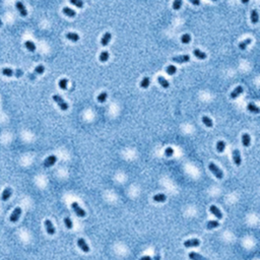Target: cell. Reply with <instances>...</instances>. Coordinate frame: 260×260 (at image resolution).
<instances>
[{"mask_svg": "<svg viewBox=\"0 0 260 260\" xmlns=\"http://www.w3.org/2000/svg\"><path fill=\"white\" fill-rule=\"evenodd\" d=\"M63 13L66 14V15L69 16V17H74V16L76 15V12H75L73 9H71V8H69V7H64V8H63Z\"/></svg>", "mask_w": 260, "mask_h": 260, "instance_id": "obj_23", "label": "cell"}, {"mask_svg": "<svg viewBox=\"0 0 260 260\" xmlns=\"http://www.w3.org/2000/svg\"><path fill=\"white\" fill-rule=\"evenodd\" d=\"M25 46H26V48L28 49L30 52H35L36 51V45L34 44L32 41H27V42L25 43Z\"/></svg>", "mask_w": 260, "mask_h": 260, "instance_id": "obj_28", "label": "cell"}, {"mask_svg": "<svg viewBox=\"0 0 260 260\" xmlns=\"http://www.w3.org/2000/svg\"><path fill=\"white\" fill-rule=\"evenodd\" d=\"M1 26H2V21H1V19H0V28H1Z\"/></svg>", "mask_w": 260, "mask_h": 260, "instance_id": "obj_46", "label": "cell"}, {"mask_svg": "<svg viewBox=\"0 0 260 260\" xmlns=\"http://www.w3.org/2000/svg\"><path fill=\"white\" fill-rule=\"evenodd\" d=\"M225 149H226V142L223 141V140L218 141V143H216V149H218V153H223L225 151Z\"/></svg>", "mask_w": 260, "mask_h": 260, "instance_id": "obj_30", "label": "cell"}, {"mask_svg": "<svg viewBox=\"0 0 260 260\" xmlns=\"http://www.w3.org/2000/svg\"><path fill=\"white\" fill-rule=\"evenodd\" d=\"M209 210H210V212L214 214L216 218H218V220L223 218V214H222V211L220 210V208H218L216 205H211L210 208H209Z\"/></svg>", "mask_w": 260, "mask_h": 260, "instance_id": "obj_12", "label": "cell"}, {"mask_svg": "<svg viewBox=\"0 0 260 260\" xmlns=\"http://www.w3.org/2000/svg\"><path fill=\"white\" fill-rule=\"evenodd\" d=\"M165 155L167 157H172L173 155H174V149H173L172 147H167L165 151Z\"/></svg>", "mask_w": 260, "mask_h": 260, "instance_id": "obj_41", "label": "cell"}, {"mask_svg": "<svg viewBox=\"0 0 260 260\" xmlns=\"http://www.w3.org/2000/svg\"><path fill=\"white\" fill-rule=\"evenodd\" d=\"M70 3L75 5V6L78 7V8H81V7L84 6V2H82L81 0H70Z\"/></svg>", "mask_w": 260, "mask_h": 260, "instance_id": "obj_40", "label": "cell"}, {"mask_svg": "<svg viewBox=\"0 0 260 260\" xmlns=\"http://www.w3.org/2000/svg\"><path fill=\"white\" fill-rule=\"evenodd\" d=\"M158 81H159V84H160L161 86H162L164 88H168L170 86V82L167 80V79L165 78V77L159 76V77H158Z\"/></svg>", "mask_w": 260, "mask_h": 260, "instance_id": "obj_22", "label": "cell"}, {"mask_svg": "<svg viewBox=\"0 0 260 260\" xmlns=\"http://www.w3.org/2000/svg\"><path fill=\"white\" fill-rule=\"evenodd\" d=\"M45 227H46V231L49 235L55 234L56 230H55V228H54L53 224H52V222L50 221V220H46V221H45Z\"/></svg>", "mask_w": 260, "mask_h": 260, "instance_id": "obj_10", "label": "cell"}, {"mask_svg": "<svg viewBox=\"0 0 260 260\" xmlns=\"http://www.w3.org/2000/svg\"><path fill=\"white\" fill-rule=\"evenodd\" d=\"M247 109H248V111L252 112V113H255V114H259V112H260L259 108H258L255 104H253V103H250V104H248V106H247Z\"/></svg>", "mask_w": 260, "mask_h": 260, "instance_id": "obj_25", "label": "cell"}, {"mask_svg": "<svg viewBox=\"0 0 260 260\" xmlns=\"http://www.w3.org/2000/svg\"><path fill=\"white\" fill-rule=\"evenodd\" d=\"M149 84H151V79L149 77H144L141 80V82H140V86L142 88H147L149 86Z\"/></svg>", "mask_w": 260, "mask_h": 260, "instance_id": "obj_33", "label": "cell"}, {"mask_svg": "<svg viewBox=\"0 0 260 260\" xmlns=\"http://www.w3.org/2000/svg\"><path fill=\"white\" fill-rule=\"evenodd\" d=\"M190 41H191V36L189 34H184L181 37V42L183 44H189Z\"/></svg>", "mask_w": 260, "mask_h": 260, "instance_id": "obj_34", "label": "cell"}, {"mask_svg": "<svg viewBox=\"0 0 260 260\" xmlns=\"http://www.w3.org/2000/svg\"><path fill=\"white\" fill-rule=\"evenodd\" d=\"M208 168H209V170L211 171V173L214 175V176L216 177L218 179H223V177H224V173H223V171H222L220 168L218 167V166L216 165V164H214V162H210L208 165Z\"/></svg>", "mask_w": 260, "mask_h": 260, "instance_id": "obj_1", "label": "cell"}, {"mask_svg": "<svg viewBox=\"0 0 260 260\" xmlns=\"http://www.w3.org/2000/svg\"><path fill=\"white\" fill-rule=\"evenodd\" d=\"M251 43H252V40H251L250 38L244 40V41H242L241 43H239V49H241V50H245V49L247 48V46L250 45Z\"/></svg>", "mask_w": 260, "mask_h": 260, "instance_id": "obj_24", "label": "cell"}, {"mask_svg": "<svg viewBox=\"0 0 260 260\" xmlns=\"http://www.w3.org/2000/svg\"><path fill=\"white\" fill-rule=\"evenodd\" d=\"M77 245H78V247L84 251V252H86V253H88V252H90V247H88L86 242L84 241L82 238H79V239L77 240Z\"/></svg>", "mask_w": 260, "mask_h": 260, "instance_id": "obj_8", "label": "cell"}, {"mask_svg": "<svg viewBox=\"0 0 260 260\" xmlns=\"http://www.w3.org/2000/svg\"><path fill=\"white\" fill-rule=\"evenodd\" d=\"M193 55L197 59H200V60H203V59L206 58V54L204 52H202L201 50H199V49H194L193 50Z\"/></svg>", "mask_w": 260, "mask_h": 260, "instance_id": "obj_16", "label": "cell"}, {"mask_svg": "<svg viewBox=\"0 0 260 260\" xmlns=\"http://www.w3.org/2000/svg\"><path fill=\"white\" fill-rule=\"evenodd\" d=\"M66 38L69 41H72V42H77L79 40V36L77 35L76 32H67L66 34Z\"/></svg>", "mask_w": 260, "mask_h": 260, "instance_id": "obj_20", "label": "cell"}, {"mask_svg": "<svg viewBox=\"0 0 260 260\" xmlns=\"http://www.w3.org/2000/svg\"><path fill=\"white\" fill-rule=\"evenodd\" d=\"M53 100H54V102L55 103H57V105H58L59 108H60L62 111H66V110L68 109V104L65 102L64 100H63V98H61L60 96L54 95L53 96Z\"/></svg>", "mask_w": 260, "mask_h": 260, "instance_id": "obj_2", "label": "cell"}, {"mask_svg": "<svg viewBox=\"0 0 260 260\" xmlns=\"http://www.w3.org/2000/svg\"><path fill=\"white\" fill-rule=\"evenodd\" d=\"M250 142H251V138H250V135L248 133H244L242 135V143H243L244 146L248 147L250 145Z\"/></svg>", "mask_w": 260, "mask_h": 260, "instance_id": "obj_17", "label": "cell"}, {"mask_svg": "<svg viewBox=\"0 0 260 260\" xmlns=\"http://www.w3.org/2000/svg\"><path fill=\"white\" fill-rule=\"evenodd\" d=\"M15 6H16V8H17V10H19V12L21 13V16L25 17V16L28 15V10H27L26 6H25V5H23L21 1H17V2L15 3Z\"/></svg>", "mask_w": 260, "mask_h": 260, "instance_id": "obj_9", "label": "cell"}, {"mask_svg": "<svg viewBox=\"0 0 260 260\" xmlns=\"http://www.w3.org/2000/svg\"><path fill=\"white\" fill-rule=\"evenodd\" d=\"M139 260H151V257H149V256H143Z\"/></svg>", "mask_w": 260, "mask_h": 260, "instance_id": "obj_44", "label": "cell"}, {"mask_svg": "<svg viewBox=\"0 0 260 260\" xmlns=\"http://www.w3.org/2000/svg\"><path fill=\"white\" fill-rule=\"evenodd\" d=\"M182 6V0H174L173 2V8L175 10H179Z\"/></svg>", "mask_w": 260, "mask_h": 260, "instance_id": "obj_38", "label": "cell"}, {"mask_svg": "<svg viewBox=\"0 0 260 260\" xmlns=\"http://www.w3.org/2000/svg\"><path fill=\"white\" fill-rule=\"evenodd\" d=\"M111 38H112L111 32H105L104 36H103V38H102V40H101V44H102V46H104V47L107 46V45L109 44L110 41H111Z\"/></svg>", "mask_w": 260, "mask_h": 260, "instance_id": "obj_14", "label": "cell"}, {"mask_svg": "<svg viewBox=\"0 0 260 260\" xmlns=\"http://www.w3.org/2000/svg\"><path fill=\"white\" fill-rule=\"evenodd\" d=\"M45 71V67L43 66V65H38L37 67L35 68V71H34V73L35 74H43Z\"/></svg>", "mask_w": 260, "mask_h": 260, "instance_id": "obj_37", "label": "cell"}, {"mask_svg": "<svg viewBox=\"0 0 260 260\" xmlns=\"http://www.w3.org/2000/svg\"><path fill=\"white\" fill-rule=\"evenodd\" d=\"M243 88L242 86H237V88H235L234 91L231 93V99H233V100H235V99H237L238 97H239L240 95H241L242 93H243Z\"/></svg>", "mask_w": 260, "mask_h": 260, "instance_id": "obj_15", "label": "cell"}, {"mask_svg": "<svg viewBox=\"0 0 260 260\" xmlns=\"http://www.w3.org/2000/svg\"><path fill=\"white\" fill-rule=\"evenodd\" d=\"M218 226H220V223H218V221H209V222H207V224H206V228L208 230L216 229V228H218Z\"/></svg>", "mask_w": 260, "mask_h": 260, "instance_id": "obj_27", "label": "cell"}, {"mask_svg": "<svg viewBox=\"0 0 260 260\" xmlns=\"http://www.w3.org/2000/svg\"><path fill=\"white\" fill-rule=\"evenodd\" d=\"M2 74L4 75V76H13V75H15V70H12L11 68H3L2 69Z\"/></svg>", "mask_w": 260, "mask_h": 260, "instance_id": "obj_21", "label": "cell"}, {"mask_svg": "<svg viewBox=\"0 0 260 260\" xmlns=\"http://www.w3.org/2000/svg\"><path fill=\"white\" fill-rule=\"evenodd\" d=\"M172 60L176 63H186L190 61V56L189 55H180L173 57Z\"/></svg>", "mask_w": 260, "mask_h": 260, "instance_id": "obj_5", "label": "cell"}, {"mask_svg": "<svg viewBox=\"0 0 260 260\" xmlns=\"http://www.w3.org/2000/svg\"><path fill=\"white\" fill-rule=\"evenodd\" d=\"M166 199H167V197H166L165 194H162V193H160V194H157L153 196V200L157 202H164L166 201Z\"/></svg>", "mask_w": 260, "mask_h": 260, "instance_id": "obj_29", "label": "cell"}, {"mask_svg": "<svg viewBox=\"0 0 260 260\" xmlns=\"http://www.w3.org/2000/svg\"><path fill=\"white\" fill-rule=\"evenodd\" d=\"M64 224H65V226H66V228L67 229H69V230H71L72 229V227H73V224H72V221L70 220V218H64Z\"/></svg>", "mask_w": 260, "mask_h": 260, "instance_id": "obj_39", "label": "cell"}, {"mask_svg": "<svg viewBox=\"0 0 260 260\" xmlns=\"http://www.w3.org/2000/svg\"><path fill=\"white\" fill-rule=\"evenodd\" d=\"M57 162V157L56 156H50L44 161V167L45 168H50L53 165H55V162Z\"/></svg>", "mask_w": 260, "mask_h": 260, "instance_id": "obj_6", "label": "cell"}, {"mask_svg": "<svg viewBox=\"0 0 260 260\" xmlns=\"http://www.w3.org/2000/svg\"><path fill=\"white\" fill-rule=\"evenodd\" d=\"M23 70H21V69L15 70V75H14V76H16V77H21V76H23Z\"/></svg>", "mask_w": 260, "mask_h": 260, "instance_id": "obj_42", "label": "cell"}, {"mask_svg": "<svg viewBox=\"0 0 260 260\" xmlns=\"http://www.w3.org/2000/svg\"><path fill=\"white\" fill-rule=\"evenodd\" d=\"M258 21H259V14H258V11L256 9H253L251 11V21H252V23L256 25V23H258Z\"/></svg>", "mask_w": 260, "mask_h": 260, "instance_id": "obj_18", "label": "cell"}, {"mask_svg": "<svg viewBox=\"0 0 260 260\" xmlns=\"http://www.w3.org/2000/svg\"><path fill=\"white\" fill-rule=\"evenodd\" d=\"M241 1H242V3H243V4H247V3H249V1H250V0H241Z\"/></svg>", "mask_w": 260, "mask_h": 260, "instance_id": "obj_45", "label": "cell"}, {"mask_svg": "<svg viewBox=\"0 0 260 260\" xmlns=\"http://www.w3.org/2000/svg\"><path fill=\"white\" fill-rule=\"evenodd\" d=\"M71 207H72V209L75 211L76 216H79V218H84V216H86V211H84V209L79 206V204L77 203V202H72V203H71Z\"/></svg>", "mask_w": 260, "mask_h": 260, "instance_id": "obj_3", "label": "cell"}, {"mask_svg": "<svg viewBox=\"0 0 260 260\" xmlns=\"http://www.w3.org/2000/svg\"><path fill=\"white\" fill-rule=\"evenodd\" d=\"M189 258L191 260H207L205 257H203V256L198 253H195V252H190L189 253Z\"/></svg>", "mask_w": 260, "mask_h": 260, "instance_id": "obj_19", "label": "cell"}, {"mask_svg": "<svg viewBox=\"0 0 260 260\" xmlns=\"http://www.w3.org/2000/svg\"><path fill=\"white\" fill-rule=\"evenodd\" d=\"M12 195V189L10 188V187H6V188L3 190L2 192V196H1V199L3 200V201H7V200L9 199L10 196Z\"/></svg>", "mask_w": 260, "mask_h": 260, "instance_id": "obj_13", "label": "cell"}, {"mask_svg": "<svg viewBox=\"0 0 260 260\" xmlns=\"http://www.w3.org/2000/svg\"><path fill=\"white\" fill-rule=\"evenodd\" d=\"M211 1H218V0H211Z\"/></svg>", "mask_w": 260, "mask_h": 260, "instance_id": "obj_47", "label": "cell"}, {"mask_svg": "<svg viewBox=\"0 0 260 260\" xmlns=\"http://www.w3.org/2000/svg\"><path fill=\"white\" fill-rule=\"evenodd\" d=\"M166 71H167V73L169 75H174L177 71V68H176V66H174V65H169V66L166 68Z\"/></svg>", "mask_w": 260, "mask_h": 260, "instance_id": "obj_32", "label": "cell"}, {"mask_svg": "<svg viewBox=\"0 0 260 260\" xmlns=\"http://www.w3.org/2000/svg\"><path fill=\"white\" fill-rule=\"evenodd\" d=\"M189 1H190L193 5H196V6L200 5V0H189Z\"/></svg>", "mask_w": 260, "mask_h": 260, "instance_id": "obj_43", "label": "cell"}, {"mask_svg": "<svg viewBox=\"0 0 260 260\" xmlns=\"http://www.w3.org/2000/svg\"><path fill=\"white\" fill-rule=\"evenodd\" d=\"M202 122H203V124H204L206 127H212V126H214V122H212V120H211V119L207 116L202 117Z\"/></svg>", "mask_w": 260, "mask_h": 260, "instance_id": "obj_26", "label": "cell"}, {"mask_svg": "<svg viewBox=\"0 0 260 260\" xmlns=\"http://www.w3.org/2000/svg\"><path fill=\"white\" fill-rule=\"evenodd\" d=\"M107 98H108V94L106 93V92H103V93H101L100 95L98 96L97 100L99 103H104V102H106Z\"/></svg>", "mask_w": 260, "mask_h": 260, "instance_id": "obj_31", "label": "cell"}, {"mask_svg": "<svg viewBox=\"0 0 260 260\" xmlns=\"http://www.w3.org/2000/svg\"><path fill=\"white\" fill-rule=\"evenodd\" d=\"M21 211H23V210H21V207H15V208H14V210L12 211V214H10L9 221L11 222V223H16V222L19 221V216H21Z\"/></svg>", "mask_w": 260, "mask_h": 260, "instance_id": "obj_4", "label": "cell"}, {"mask_svg": "<svg viewBox=\"0 0 260 260\" xmlns=\"http://www.w3.org/2000/svg\"><path fill=\"white\" fill-rule=\"evenodd\" d=\"M67 84H68V80L66 78H62L59 81V88L61 90H66L67 88Z\"/></svg>", "mask_w": 260, "mask_h": 260, "instance_id": "obj_36", "label": "cell"}, {"mask_svg": "<svg viewBox=\"0 0 260 260\" xmlns=\"http://www.w3.org/2000/svg\"><path fill=\"white\" fill-rule=\"evenodd\" d=\"M233 161H234V162L237 166L241 165L242 160H241V155H240L239 149H234V151H233Z\"/></svg>", "mask_w": 260, "mask_h": 260, "instance_id": "obj_11", "label": "cell"}, {"mask_svg": "<svg viewBox=\"0 0 260 260\" xmlns=\"http://www.w3.org/2000/svg\"><path fill=\"white\" fill-rule=\"evenodd\" d=\"M200 245V241L198 239H191L187 240L184 242V246L186 248H191V247H198Z\"/></svg>", "mask_w": 260, "mask_h": 260, "instance_id": "obj_7", "label": "cell"}, {"mask_svg": "<svg viewBox=\"0 0 260 260\" xmlns=\"http://www.w3.org/2000/svg\"><path fill=\"white\" fill-rule=\"evenodd\" d=\"M108 59H109V53L107 51H103L100 55V61L101 62H106V61H108Z\"/></svg>", "mask_w": 260, "mask_h": 260, "instance_id": "obj_35", "label": "cell"}]
</instances>
